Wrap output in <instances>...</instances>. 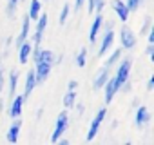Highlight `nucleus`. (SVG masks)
<instances>
[{"label": "nucleus", "mask_w": 154, "mask_h": 145, "mask_svg": "<svg viewBox=\"0 0 154 145\" xmlns=\"http://www.w3.org/2000/svg\"><path fill=\"white\" fill-rule=\"evenodd\" d=\"M67 125H69V118H67V113L63 111V113H60L58 118H56V125H54V131H53V134H51V141H53V143H56V141L62 138V134L67 131Z\"/></svg>", "instance_id": "1"}, {"label": "nucleus", "mask_w": 154, "mask_h": 145, "mask_svg": "<svg viewBox=\"0 0 154 145\" xmlns=\"http://www.w3.org/2000/svg\"><path fill=\"white\" fill-rule=\"evenodd\" d=\"M131 65H132V60L131 58H125L122 63H120V67H118V71H116V75H114V80H116V85H118V89L129 80V72H131Z\"/></svg>", "instance_id": "2"}, {"label": "nucleus", "mask_w": 154, "mask_h": 145, "mask_svg": "<svg viewBox=\"0 0 154 145\" xmlns=\"http://www.w3.org/2000/svg\"><path fill=\"white\" fill-rule=\"evenodd\" d=\"M105 116H107V109H105V107H102V109L98 111L96 118L91 122V127H89V132H87V141L94 140V136H96V132H98V129H100V125H102V122H103V118H105Z\"/></svg>", "instance_id": "3"}, {"label": "nucleus", "mask_w": 154, "mask_h": 145, "mask_svg": "<svg viewBox=\"0 0 154 145\" xmlns=\"http://www.w3.org/2000/svg\"><path fill=\"white\" fill-rule=\"evenodd\" d=\"M36 65V69H35V80H36V84H42V82H45L47 80V76H49V72H51V63H47V62H38V63H35Z\"/></svg>", "instance_id": "4"}, {"label": "nucleus", "mask_w": 154, "mask_h": 145, "mask_svg": "<svg viewBox=\"0 0 154 145\" xmlns=\"http://www.w3.org/2000/svg\"><path fill=\"white\" fill-rule=\"evenodd\" d=\"M120 40H122V47H125V49H134V45H136V35L129 27H123L120 31Z\"/></svg>", "instance_id": "5"}, {"label": "nucleus", "mask_w": 154, "mask_h": 145, "mask_svg": "<svg viewBox=\"0 0 154 145\" xmlns=\"http://www.w3.org/2000/svg\"><path fill=\"white\" fill-rule=\"evenodd\" d=\"M103 89H105V103H111V102H112V98H114V94L120 91V89H118V85H116L114 76H109V78H107V82L103 84Z\"/></svg>", "instance_id": "6"}, {"label": "nucleus", "mask_w": 154, "mask_h": 145, "mask_svg": "<svg viewBox=\"0 0 154 145\" xmlns=\"http://www.w3.org/2000/svg\"><path fill=\"white\" fill-rule=\"evenodd\" d=\"M36 22H38V26H36V31H35V45H40L42 36H44V31L47 27V15H40L36 18Z\"/></svg>", "instance_id": "7"}, {"label": "nucleus", "mask_w": 154, "mask_h": 145, "mask_svg": "<svg viewBox=\"0 0 154 145\" xmlns=\"http://www.w3.org/2000/svg\"><path fill=\"white\" fill-rule=\"evenodd\" d=\"M24 102H26V98H24V94H20V96H17V98H13L9 103H11V107H9V116L11 118H18L20 116V113H22V105H24Z\"/></svg>", "instance_id": "8"}, {"label": "nucleus", "mask_w": 154, "mask_h": 145, "mask_svg": "<svg viewBox=\"0 0 154 145\" xmlns=\"http://www.w3.org/2000/svg\"><path fill=\"white\" fill-rule=\"evenodd\" d=\"M112 9H114V13L118 15V18L122 20V22H125L127 18H129V8L125 6V2H122V0H112Z\"/></svg>", "instance_id": "9"}, {"label": "nucleus", "mask_w": 154, "mask_h": 145, "mask_svg": "<svg viewBox=\"0 0 154 145\" xmlns=\"http://www.w3.org/2000/svg\"><path fill=\"white\" fill-rule=\"evenodd\" d=\"M149 122H150V113H149V109H147L145 105L138 107V111H136V118H134V123H136L138 127H143V125L149 123Z\"/></svg>", "instance_id": "10"}, {"label": "nucleus", "mask_w": 154, "mask_h": 145, "mask_svg": "<svg viewBox=\"0 0 154 145\" xmlns=\"http://www.w3.org/2000/svg\"><path fill=\"white\" fill-rule=\"evenodd\" d=\"M102 22H103L102 13H96V18H94V22H93V26H91V31H89V42H91V44L96 42V36H98V33H100V29H102Z\"/></svg>", "instance_id": "11"}, {"label": "nucleus", "mask_w": 154, "mask_h": 145, "mask_svg": "<svg viewBox=\"0 0 154 145\" xmlns=\"http://www.w3.org/2000/svg\"><path fill=\"white\" fill-rule=\"evenodd\" d=\"M111 75H109V67H102L100 71H98V76L94 78V82H93V87H94V91H98V89H102L103 87V84L107 82V78H109Z\"/></svg>", "instance_id": "12"}, {"label": "nucleus", "mask_w": 154, "mask_h": 145, "mask_svg": "<svg viewBox=\"0 0 154 145\" xmlns=\"http://www.w3.org/2000/svg\"><path fill=\"white\" fill-rule=\"evenodd\" d=\"M112 40H114V31H112V27H109V31L105 33V36H103V40H102V45H100L98 56H103V54L109 51V47L112 45Z\"/></svg>", "instance_id": "13"}, {"label": "nucleus", "mask_w": 154, "mask_h": 145, "mask_svg": "<svg viewBox=\"0 0 154 145\" xmlns=\"http://www.w3.org/2000/svg\"><path fill=\"white\" fill-rule=\"evenodd\" d=\"M29 26H31V18L26 15L24 17V20H22V31H20V35H18V38H17V49L22 45V42L27 38V35H29Z\"/></svg>", "instance_id": "14"}, {"label": "nucleus", "mask_w": 154, "mask_h": 145, "mask_svg": "<svg viewBox=\"0 0 154 145\" xmlns=\"http://www.w3.org/2000/svg\"><path fill=\"white\" fill-rule=\"evenodd\" d=\"M31 51H33V45L29 44V42H22V45L18 47V62L20 63H26L27 60H29V54H31Z\"/></svg>", "instance_id": "15"}, {"label": "nucleus", "mask_w": 154, "mask_h": 145, "mask_svg": "<svg viewBox=\"0 0 154 145\" xmlns=\"http://www.w3.org/2000/svg\"><path fill=\"white\" fill-rule=\"evenodd\" d=\"M36 87V80H35V69L27 71V76H26V93H24V98L27 100L29 94L33 93V89Z\"/></svg>", "instance_id": "16"}, {"label": "nucleus", "mask_w": 154, "mask_h": 145, "mask_svg": "<svg viewBox=\"0 0 154 145\" xmlns=\"http://www.w3.org/2000/svg\"><path fill=\"white\" fill-rule=\"evenodd\" d=\"M20 127H22V122H20V120H17V122H15V123L9 127V131H8V140H9L11 143H17V141H18Z\"/></svg>", "instance_id": "17"}, {"label": "nucleus", "mask_w": 154, "mask_h": 145, "mask_svg": "<svg viewBox=\"0 0 154 145\" xmlns=\"http://www.w3.org/2000/svg\"><path fill=\"white\" fill-rule=\"evenodd\" d=\"M40 9H42V4H40V0H31V6H29V13L27 17L31 20H36L40 17Z\"/></svg>", "instance_id": "18"}, {"label": "nucleus", "mask_w": 154, "mask_h": 145, "mask_svg": "<svg viewBox=\"0 0 154 145\" xmlns=\"http://www.w3.org/2000/svg\"><path fill=\"white\" fill-rule=\"evenodd\" d=\"M17 82H18V72H17V71H11V72H9V102H11L13 96H15Z\"/></svg>", "instance_id": "19"}, {"label": "nucleus", "mask_w": 154, "mask_h": 145, "mask_svg": "<svg viewBox=\"0 0 154 145\" xmlns=\"http://www.w3.org/2000/svg\"><path fill=\"white\" fill-rule=\"evenodd\" d=\"M85 63H87V47H82L80 53L76 54V65H78V67H85Z\"/></svg>", "instance_id": "20"}, {"label": "nucleus", "mask_w": 154, "mask_h": 145, "mask_svg": "<svg viewBox=\"0 0 154 145\" xmlns=\"http://www.w3.org/2000/svg\"><path fill=\"white\" fill-rule=\"evenodd\" d=\"M74 100H76V91H67L65 96H63V107L69 109L74 105Z\"/></svg>", "instance_id": "21"}, {"label": "nucleus", "mask_w": 154, "mask_h": 145, "mask_svg": "<svg viewBox=\"0 0 154 145\" xmlns=\"http://www.w3.org/2000/svg\"><path fill=\"white\" fill-rule=\"evenodd\" d=\"M120 56H122V49H114V53L107 58V62H105V67H112L118 60H120Z\"/></svg>", "instance_id": "22"}, {"label": "nucleus", "mask_w": 154, "mask_h": 145, "mask_svg": "<svg viewBox=\"0 0 154 145\" xmlns=\"http://www.w3.org/2000/svg\"><path fill=\"white\" fill-rule=\"evenodd\" d=\"M18 2H20V0H9V2H8V8H6L8 17H15V11L18 8Z\"/></svg>", "instance_id": "23"}, {"label": "nucleus", "mask_w": 154, "mask_h": 145, "mask_svg": "<svg viewBox=\"0 0 154 145\" xmlns=\"http://www.w3.org/2000/svg\"><path fill=\"white\" fill-rule=\"evenodd\" d=\"M141 2H143V0H127L125 6L129 8V11H138L140 6H141Z\"/></svg>", "instance_id": "24"}, {"label": "nucleus", "mask_w": 154, "mask_h": 145, "mask_svg": "<svg viewBox=\"0 0 154 145\" xmlns=\"http://www.w3.org/2000/svg\"><path fill=\"white\" fill-rule=\"evenodd\" d=\"M67 17H69V4H63V8H62V13H60V18H58L60 26H63V24H65Z\"/></svg>", "instance_id": "25"}, {"label": "nucleus", "mask_w": 154, "mask_h": 145, "mask_svg": "<svg viewBox=\"0 0 154 145\" xmlns=\"http://www.w3.org/2000/svg\"><path fill=\"white\" fill-rule=\"evenodd\" d=\"M76 89H78V82H76V80H71V82L67 84V91H76Z\"/></svg>", "instance_id": "26"}, {"label": "nucleus", "mask_w": 154, "mask_h": 145, "mask_svg": "<svg viewBox=\"0 0 154 145\" xmlns=\"http://www.w3.org/2000/svg\"><path fill=\"white\" fill-rule=\"evenodd\" d=\"M2 85H4V71H2V62H0V91L4 89Z\"/></svg>", "instance_id": "27"}, {"label": "nucleus", "mask_w": 154, "mask_h": 145, "mask_svg": "<svg viewBox=\"0 0 154 145\" xmlns=\"http://www.w3.org/2000/svg\"><path fill=\"white\" fill-rule=\"evenodd\" d=\"M149 44H154V27L149 29Z\"/></svg>", "instance_id": "28"}, {"label": "nucleus", "mask_w": 154, "mask_h": 145, "mask_svg": "<svg viewBox=\"0 0 154 145\" xmlns=\"http://www.w3.org/2000/svg\"><path fill=\"white\" fill-rule=\"evenodd\" d=\"M154 89V78H149V82H147V91H152Z\"/></svg>", "instance_id": "29"}, {"label": "nucleus", "mask_w": 154, "mask_h": 145, "mask_svg": "<svg viewBox=\"0 0 154 145\" xmlns=\"http://www.w3.org/2000/svg\"><path fill=\"white\" fill-rule=\"evenodd\" d=\"M152 45H154V44H149V45H147V51H145V53H147V54L150 56V60H152V49H154Z\"/></svg>", "instance_id": "30"}, {"label": "nucleus", "mask_w": 154, "mask_h": 145, "mask_svg": "<svg viewBox=\"0 0 154 145\" xmlns=\"http://www.w3.org/2000/svg\"><path fill=\"white\" fill-rule=\"evenodd\" d=\"M149 24H150V18H147V20H145V26H143L141 33H147V31H149Z\"/></svg>", "instance_id": "31"}, {"label": "nucleus", "mask_w": 154, "mask_h": 145, "mask_svg": "<svg viewBox=\"0 0 154 145\" xmlns=\"http://www.w3.org/2000/svg\"><path fill=\"white\" fill-rule=\"evenodd\" d=\"M82 4H84V0H76V2H74V8H76V11H78V9L82 8Z\"/></svg>", "instance_id": "32"}, {"label": "nucleus", "mask_w": 154, "mask_h": 145, "mask_svg": "<svg viewBox=\"0 0 154 145\" xmlns=\"http://www.w3.org/2000/svg\"><path fill=\"white\" fill-rule=\"evenodd\" d=\"M94 11V0H89V13Z\"/></svg>", "instance_id": "33"}]
</instances>
